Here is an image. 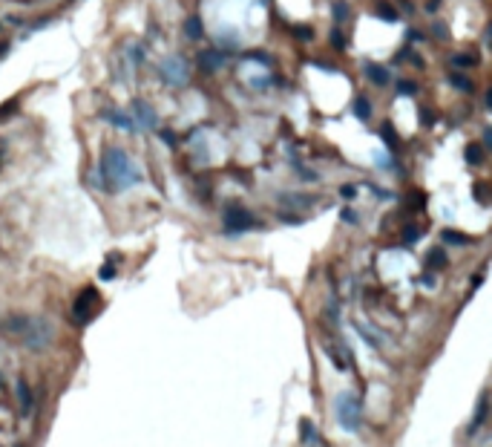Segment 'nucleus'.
<instances>
[{
    "mask_svg": "<svg viewBox=\"0 0 492 447\" xmlns=\"http://www.w3.org/2000/svg\"><path fill=\"white\" fill-rule=\"evenodd\" d=\"M423 38H426V35H423V32H418V29H409V41H423Z\"/></svg>",
    "mask_w": 492,
    "mask_h": 447,
    "instance_id": "37",
    "label": "nucleus"
},
{
    "mask_svg": "<svg viewBox=\"0 0 492 447\" xmlns=\"http://www.w3.org/2000/svg\"><path fill=\"white\" fill-rule=\"evenodd\" d=\"M328 358L334 361V367H337V369H346V361H343L340 355H337V349H331V346H328Z\"/></svg>",
    "mask_w": 492,
    "mask_h": 447,
    "instance_id": "30",
    "label": "nucleus"
},
{
    "mask_svg": "<svg viewBox=\"0 0 492 447\" xmlns=\"http://www.w3.org/2000/svg\"><path fill=\"white\" fill-rule=\"evenodd\" d=\"M449 265V257L443 248H429L426 254V269H432V272H441V269H446Z\"/></svg>",
    "mask_w": 492,
    "mask_h": 447,
    "instance_id": "11",
    "label": "nucleus"
},
{
    "mask_svg": "<svg viewBox=\"0 0 492 447\" xmlns=\"http://www.w3.org/2000/svg\"><path fill=\"white\" fill-rule=\"evenodd\" d=\"M420 121H423V124H432V121H434V113L426 110V107H420Z\"/></svg>",
    "mask_w": 492,
    "mask_h": 447,
    "instance_id": "33",
    "label": "nucleus"
},
{
    "mask_svg": "<svg viewBox=\"0 0 492 447\" xmlns=\"http://www.w3.org/2000/svg\"><path fill=\"white\" fill-rule=\"evenodd\" d=\"M184 32H187V38H202V21L199 17H187L184 21Z\"/></svg>",
    "mask_w": 492,
    "mask_h": 447,
    "instance_id": "20",
    "label": "nucleus"
},
{
    "mask_svg": "<svg viewBox=\"0 0 492 447\" xmlns=\"http://www.w3.org/2000/svg\"><path fill=\"white\" fill-rule=\"evenodd\" d=\"M486 413H489V396H481L478 398V407H475V416H472V421H469V427H466V433L469 436H475L481 427H484V421H486Z\"/></svg>",
    "mask_w": 492,
    "mask_h": 447,
    "instance_id": "6",
    "label": "nucleus"
},
{
    "mask_svg": "<svg viewBox=\"0 0 492 447\" xmlns=\"http://www.w3.org/2000/svg\"><path fill=\"white\" fill-rule=\"evenodd\" d=\"M251 61H259V64H268V55H265V52H254V55H251Z\"/></svg>",
    "mask_w": 492,
    "mask_h": 447,
    "instance_id": "35",
    "label": "nucleus"
},
{
    "mask_svg": "<svg viewBox=\"0 0 492 447\" xmlns=\"http://www.w3.org/2000/svg\"><path fill=\"white\" fill-rule=\"evenodd\" d=\"M351 110H354V116L360 118V121H369V116H371V104H369V98H354V104H351Z\"/></svg>",
    "mask_w": 492,
    "mask_h": 447,
    "instance_id": "14",
    "label": "nucleus"
},
{
    "mask_svg": "<svg viewBox=\"0 0 492 447\" xmlns=\"http://www.w3.org/2000/svg\"><path fill=\"white\" fill-rule=\"evenodd\" d=\"M380 139H383V141H386V145H389V147H391V150H394V147H398V145H400V139H398V133H394V127H391V124H383V127H380Z\"/></svg>",
    "mask_w": 492,
    "mask_h": 447,
    "instance_id": "17",
    "label": "nucleus"
},
{
    "mask_svg": "<svg viewBox=\"0 0 492 447\" xmlns=\"http://www.w3.org/2000/svg\"><path fill=\"white\" fill-rule=\"evenodd\" d=\"M328 38H331V44L337 46V49H343V46H346V38H343L340 29H331V35H328Z\"/></svg>",
    "mask_w": 492,
    "mask_h": 447,
    "instance_id": "27",
    "label": "nucleus"
},
{
    "mask_svg": "<svg viewBox=\"0 0 492 447\" xmlns=\"http://www.w3.org/2000/svg\"><path fill=\"white\" fill-rule=\"evenodd\" d=\"M334 413H337V421H340V427L346 433H357L360 430V398L354 396V392H343V396H337V401H334Z\"/></svg>",
    "mask_w": 492,
    "mask_h": 447,
    "instance_id": "3",
    "label": "nucleus"
},
{
    "mask_svg": "<svg viewBox=\"0 0 492 447\" xmlns=\"http://www.w3.org/2000/svg\"><path fill=\"white\" fill-rule=\"evenodd\" d=\"M282 222H291V225H297V222H302L299 217H294V213H282Z\"/></svg>",
    "mask_w": 492,
    "mask_h": 447,
    "instance_id": "36",
    "label": "nucleus"
},
{
    "mask_svg": "<svg viewBox=\"0 0 492 447\" xmlns=\"http://www.w3.org/2000/svg\"><path fill=\"white\" fill-rule=\"evenodd\" d=\"M133 110H136L138 121H141L144 127H156V124H159V116H156V110H150L144 101H136V104H133Z\"/></svg>",
    "mask_w": 492,
    "mask_h": 447,
    "instance_id": "8",
    "label": "nucleus"
},
{
    "mask_svg": "<svg viewBox=\"0 0 492 447\" xmlns=\"http://www.w3.org/2000/svg\"><path fill=\"white\" fill-rule=\"evenodd\" d=\"M3 329H6L9 335H15L17 341L32 352L46 349V346L52 344V335H55L52 323L46 320V317H37V315H12V317H6Z\"/></svg>",
    "mask_w": 492,
    "mask_h": 447,
    "instance_id": "1",
    "label": "nucleus"
},
{
    "mask_svg": "<svg viewBox=\"0 0 492 447\" xmlns=\"http://www.w3.org/2000/svg\"><path fill=\"white\" fill-rule=\"evenodd\" d=\"M294 32H297L299 41H311V38H314V29H311V26H294Z\"/></svg>",
    "mask_w": 492,
    "mask_h": 447,
    "instance_id": "26",
    "label": "nucleus"
},
{
    "mask_svg": "<svg viewBox=\"0 0 492 447\" xmlns=\"http://www.w3.org/2000/svg\"><path fill=\"white\" fill-rule=\"evenodd\" d=\"M434 35H438V38H446V26H443V23H434Z\"/></svg>",
    "mask_w": 492,
    "mask_h": 447,
    "instance_id": "38",
    "label": "nucleus"
},
{
    "mask_svg": "<svg viewBox=\"0 0 492 447\" xmlns=\"http://www.w3.org/2000/svg\"><path fill=\"white\" fill-rule=\"evenodd\" d=\"M334 17H337V23H343L348 17V6L343 3V0H340V3H334Z\"/></svg>",
    "mask_w": 492,
    "mask_h": 447,
    "instance_id": "24",
    "label": "nucleus"
},
{
    "mask_svg": "<svg viewBox=\"0 0 492 447\" xmlns=\"http://www.w3.org/2000/svg\"><path fill=\"white\" fill-rule=\"evenodd\" d=\"M107 121H112V124H118L121 130H136V124H133V118L130 116H124V113H116V110H104L101 113Z\"/></svg>",
    "mask_w": 492,
    "mask_h": 447,
    "instance_id": "12",
    "label": "nucleus"
},
{
    "mask_svg": "<svg viewBox=\"0 0 492 447\" xmlns=\"http://www.w3.org/2000/svg\"><path fill=\"white\" fill-rule=\"evenodd\" d=\"M441 240H443V242H449V245H469V242H472V237L461 234V231H452V228H443Z\"/></svg>",
    "mask_w": 492,
    "mask_h": 447,
    "instance_id": "13",
    "label": "nucleus"
},
{
    "mask_svg": "<svg viewBox=\"0 0 492 447\" xmlns=\"http://www.w3.org/2000/svg\"><path fill=\"white\" fill-rule=\"evenodd\" d=\"M101 170H104V182H107L109 191H121V188H130L136 185L141 176H138V168L130 162V156L124 150H116L109 147L107 153L101 156Z\"/></svg>",
    "mask_w": 492,
    "mask_h": 447,
    "instance_id": "2",
    "label": "nucleus"
},
{
    "mask_svg": "<svg viewBox=\"0 0 492 447\" xmlns=\"http://www.w3.org/2000/svg\"><path fill=\"white\" fill-rule=\"evenodd\" d=\"M366 75H369V81L371 84H377V87H386L389 84V69L386 66H380V64H366Z\"/></svg>",
    "mask_w": 492,
    "mask_h": 447,
    "instance_id": "10",
    "label": "nucleus"
},
{
    "mask_svg": "<svg viewBox=\"0 0 492 447\" xmlns=\"http://www.w3.org/2000/svg\"><path fill=\"white\" fill-rule=\"evenodd\" d=\"M374 15L377 17H380V21H386V23H394V21H398V12H394V9H391V6H386V3H380V6H377L374 9Z\"/></svg>",
    "mask_w": 492,
    "mask_h": 447,
    "instance_id": "18",
    "label": "nucleus"
},
{
    "mask_svg": "<svg viewBox=\"0 0 492 447\" xmlns=\"http://www.w3.org/2000/svg\"><path fill=\"white\" fill-rule=\"evenodd\" d=\"M299 441L305 447H319V433H317V424H314L311 418H302L299 421Z\"/></svg>",
    "mask_w": 492,
    "mask_h": 447,
    "instance_id": "7",
    "label": "nucleus"
},
{
    "mask_svg": "<svg viewBox=\"0 0 492 447\" xmlns=\"http://www.w3.org/2000/svg\"><path fill=\"white\" fill-rule=\"evenodd\" d=\"M95 306H98V292H95L92 286H87L84 292L75 297V303H72V317H75V323H89L92 320V315H95Z\"/></svg>",
    "mask_w": 492,
    "mask_h": 447,
    "instance_id": "4",
    "label": "nucleus"
},
{
    "mask_svg": "<svg viewBox=\"0 0 492 447\" xmlns=\"http://www.w3.org/2000/svg\"><path fill=\"white\" fill-rule=\"evenodd\" d=\"M17 401H21V413L29 416L32 413V389L26 384V378H17Z\"/></svg>",
    "mask_w": 492,
    "mask_h": 447,
    "instance_id": "9",
    "label": "nucleus"
},
{
    "mask_svg": "<svg viewBox=\"0 0 492 447\" xmlns=\"http://www.w3.org/2000/svg\"><path fill=\"white\" fill-rule=\"evenodd\" d=\"M199 64H202V69L204 73H213L216 66H222V55H213V52H204V55H199Z\"/></svg>",
    "mask_w": 492,
    "mask_h": 447,
    "instance_id": "15",
    "label": "nucleus"
},
{
    "mask_svg": "<svg viewBox=\"0 0 492 447\" xmlns=\"http://www.w3.org/2000/svg\"><path fill=\"white\" fill-rule=\"evenodd\" d=\"M463 159L469 162V165H484V150H481V145H469L466 153H463Z\"/></svg>",
    "mask_w": 492,
    "mask_h": 447,
    "instance_id": "16",
    "label": "nucleus"
},
{
    "mask_svg": "<svg viewBox=\"0 0 492 447\" xmlns=\"http://www.w3.org/2000/svg\"><path fill=\"white\" fill-rule=\"evenodd\" d=\"M418 93V84L412 81H398V96H414Z\"/></svg>",
    "mask_w": 492,
    "mask_h": 447,
    "instance_id": "23",
    "label": "nucleus"
},
{
    "mask_svg": "<svg viewBox=\"0 0 492 447\" xmlns=\"http://www.w3.org/2000/svg\"><path fill=\"white\" fill-rule=\"evenodd\" d=\"M449 81H452V87H455V90H461V93H472V81L466 78V75L455 73V75H449Z\"/></svg>",
    "mask_w": 492,
    "mask_h": 447,
    "instance_id": "19",
    "label": "nucleus"
},
{
    "mask_svg": "<svg viewBox=\"0 0 492 447\" xmlns=\"http://www.w3.org/2000/svg\"><path fill=\"white\" fill-rule=\"evenodd\" d=\"M418 237H420V231H418L414 225H409V228L403 231V240H406V242H418Z\"/></svg>",
    "mask_w": 492,
    "mask_h": 447,
    "instance_id": "29",
    "label": "nucleus"
},
{
    "mask_svg": "<svg viewBox=\"0 0 492 447\" xmlns=\"http://www.w3.org/2000/svg\"><path fill=\"white\" fill-rule=\"evenodd\" d=\"M15 110H17V101H15V98H9V101H3V104H0V121H6V118L12 116V113H15Z\"/></svg>",
    "mask_w": 492,
    "mask_h": 447,
    "instance_id": "22",
    "label": "nucleus"
},
{
    "mask_svg": "<svg viewBox=\"0 0 492 447\" xmlns=\"http://www.w3.org/2000/svg\"><path fill=\"white\" fill-rule=\"evenodd\" d=\"M161 139H164L167 145H176V136H173V133H170V130H164V133H161Z\"/></svg>",
    "mask_w": 492,
    "mask_h": 447,
    "instance_id": "39",
    "label": "nucleus"
},
{
    "mask_svg": "<svg viewBox=\"0 0 492 447\" xmlns=\"http://www.w3.org/2000/svg\"><path fill=\"white\" fill-rule=\"evenodd\" d=\"M98 277H101V280H112V277H116V269H112V263L104 265L101 272H98Z\"/></svg>",
    "mask_w": 492,
    "mask_h": 447,
    "instance_id": "31",
    "label": "nucleus"
},
{
    "mask_svg": "<svg viewBox=\"0 0 492 447\" xmlns=\"http://www.w3.org/2000/svg\"><path fill=\"white\" fill-rule=\"evenodd\" d=\"M343 220H346V222H351V225H357V220H360V217H357V211L346 208V211H343Z\"/></svg>",
    "mask_w": 492,
    "mask_h": 447,
    "instance_id": "34",
    "label": "nucleus"
},
{
    "mask_svg": "<svg viewBox=\"0 0 492 447\" xmlns=\"http://www.w3.org/2000/svg\"><path fill=\"white\" fill-rule=\"evenodd\" d=\"M340 193H343V199H354L357 196V188H354V185H343Z\"/></svg>",
    "mask_w": 492,
    "mask_h": 447,
    "instance_id": "32",
    "label": "nucleus"
},
{
    "mask_svg": "<svg viewBox=\"0 0 492 447\" xmlns=\"http://www.w3.org/2000/svg\"><path fill=\"white\" fill-rule=\"evenodd\" d=\"M475 199L481 202V205H486V199H489V196H486V185H481V182L475 185Z\"/></svg>",
    "mask_w": 492,
    "mask_h": 447,
    "instance_id": "28",
    "label": "nucleus"
},
{
    "mask_svg": "<svg viewBox=\"0 0 492 447\" xmlns=\"http://www.w3.org/2000/svg\"><path fill=\"white\" fill-rule=\"evenodd\" d=\"M251 228H256V222L242 205H231L224 211V231L228 234H242V231H251Z\"/></svg>",
    "mask_w": 492,
    "mask_h": 447,
    "instance_id": "5",
    "label": "nucleus"
},
{
    "mask_svg": "<svg viewBox=\"0 0 492 447\" xmlns=\"http://www.w3.org/2000/svg\"><path fill=\"white\" fill-rule=\"evenodd\" d=\"M412 208H414V211H420V208H426V193L414 191V193H412Z\"/></svg>",
    "mask_w": 492,
    "mask_h": 447,
    "instance_id": "25",
    "label": "nucleus"
},
{
    "mask_svg": "<svg viewBox=\"0 0 492 447\" xmlns=\"http://www.w3.org/2000/svg\"><path fill=\"white\" fill-rule=\"evenodd\" d=\"M452 64L461 66V69L463 66H472L475 64V55H469V52H458V55H452Z\"/></svg>",
    "mask_w": 492,
    "mask_h": 447,
    "instance_id": "21",
    "label": "nucleus"
}]
</instances>
